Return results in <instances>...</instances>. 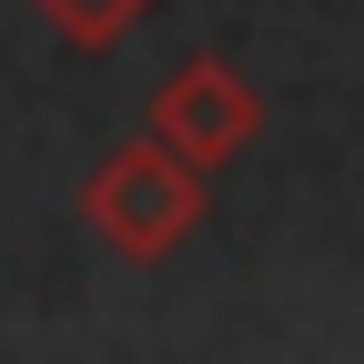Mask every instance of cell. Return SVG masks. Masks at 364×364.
<instances>
[{
  "label": "cell",
  "instance_id": "cell-1",
  "mask_svg": "<svg viewBox=\"0 0 364 364\" xmlns=\"http://www.w3.org/2000/svg\"><path fill=\"white\" fill-rule=\"evenodd\" d=\"M193 162H172V152H132V162H112L102 182H91V223L122 243V253H162L182 223H193V182H182Z\"/></svg>",
  "mask_w": 364,
  "mask_h": 364
},
{
  "label": "cell",
  "instance_id": "cell-3",
  "mask_svg": "<svg viewBox=\"0 0 364 364\" xmlns=\"http://www.w3.org/2000/svg\"><path fill=\"white\" fill-rule=\"evenodd\" d=\"M51 11H61V31H71V41H112V31L142 21V0H51Z\"/></svg>",
  "mask_w": 364,
  "mask_h": 364
},
{
  "label": "cell",
  "instance_id": "cell-2",
  "mask_svg": "<svg viewBox=\"0 0 364 364\" xmlns=\"http://www.w3.org/2000/svg\"><path fill=\"white\" fill-rule=\"evenodd\" d=\"M243 122H253V102L233 91V71H223V61H193V71L162 81V102H152V142H172L182 162H213V152L243 142Z\"/></svg>",
  "mask_w": 364,
  "mask_h": 364
}]
</instances>
